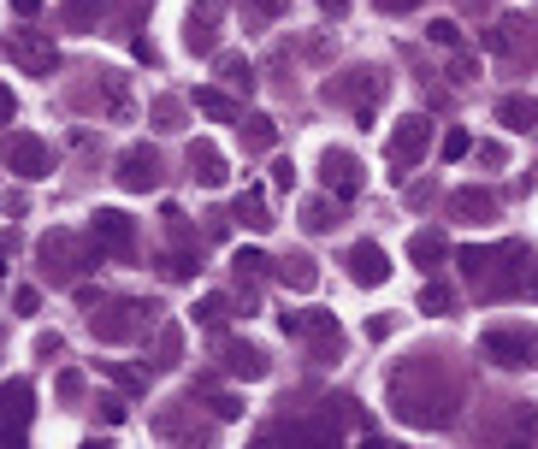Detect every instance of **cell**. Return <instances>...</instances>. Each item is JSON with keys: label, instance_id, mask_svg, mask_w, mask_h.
I'll return each instance as SVG.
<instances>
[{"label": "cell", "instance_id": "5bb4252c", "mask_svg": "<svg viewBox=\"0 0 538 449\" xmlns=\"http://www.w3.org/2000/svg\"><path fill=\"white\" fill-rule=\"evenodd\" d=\"M219 367H225L231 379H267V355H261L255 343H237V337L219 343Z\"/></svg>", "mask_w": 538, "mask_h": 449}, {"label": "cell", "instance_id": "9a60e30c", "mask_svg": "<svg viewBox=\"0 0 538 449\" xmlns=\"http://www.w3.org/2000/svg\"><path fill=\"white\" fill-rule=\"evenodd\" d=\"M349 278H355L361 290L385 284V278H391V255H385L379 243H355V249H349Z\"/></svg>", "mask_w": 538, "mask_h": 449}, {"label": "cell", "instance_id": "836d02e7", "mask_svg": "<svg viewBox=\"0 0 538 449\" xmlns=\"http://www.w3.org/2000/svg\"><path fill=\"white\" fill-rule=\"evenodd\" d=\"M426 36H432L438 48H456V42H462V30H456L450 18H432V30H426Z\"/></svg>", "mask_w": 538, "mask_h": 449}, {"label": "cell", "instance_id": "f1b7e54d", "mask_svg": "<svg viewBox=\"0 0 538 449\" xmlns=\"http://www.w3.org/2000/svg\"><path fill=\"white\" fill-rule=\"evenodd\" d=\"M302 225H308L314 237H320V231H332V225H337V207H332V201H308V207H302Z\"/></svg>", "mask_w": 538, "mask_h": 449}, {"label": "cell", "instance_id": "3957f363", "mask_svg": "<svg viewBox=\"0 0 538 449\" xmlns=\"http://www.w3.org/2000/svg\"><path fill=\"white\" fill-rule=\"evenodd\" d=\"M0 54H6L12 65H24L30 77H54V65H60L54 36H42V30H12V36L0 42Z\"/></svg>", "mask_w": 538, "mask_h": 449}, {"label": "cell", "instance_id": "7402d4cb", "mask_svg": "<svg viewBox=\"0 0 538 449\" xmlns=\"http://www.w3.org/2000/svg\"><path fill=\"white\" fill-rule=\"evenodd\" d=\"M196 107H202L207 119H219V125H237L243 119V107L231 95H219V89H196Z\"/></svg>", "mask_w": 538, "mask_h": 449}, {"label": "cell", "instance_id": "4fadbf2b", "mask_svg": "<svg viewBox=\"0 0 538 449\" xmlns=\"http://www.w3.org/2000/svg\"><path fill=\"white\" fill-rule=\"evenodd\" d=\"M119 190H131V195H148L154 184H160V154L154 148H125L119 154Z\"/></svg>", "mask_w": 538, "mask_h": 449}, {"label": "cell", "instance_id": "74e56055", "mask_svg": "<svg viewBox=\"0 0 538 449\" xmlns=\"http://www.w3.org/2000/svg\"><path fill=\"white\" fill-rule=\"evenodd\" d=\"M95 414H101L107 426H119V420H125V402H119V396H101V402H95Z\"/></svg>", "mask_w": 538, "mask_h": 449}, {"label": "cell", "instance_id": "c3c4849f", "mask_svg": "<svg viewBox=\"0 0 538 449\" xmlns=\"http://www.w3.org/2000/svg\"><path fill=\"white\" fill-rule=\"evenodd\" d=\"M12 6H18V12H24V18H30V12H36V6H42V0H12Z\"/></svg>", "mask_w": 538, "mask_h": 449}, {"label": "cell", "instance_id": "e0dca14e", "mask_svg": "<svg viewBox=\"0 0 538 449\" xmlns=\"http://www.w3.org/2000/svg\"><path fill=\"white\" fill-rule=\"evenodd\" d=\"M101 18H107V6H101V0H60V30H71V36L101 30Z\"/></svg>", "mask_w": 538, "mask_h": 449}, {"label": "cell", "instance_id": "ac0fdd59", "mask_svg": "<svg viewBox=\"0 0 538 449\" xmlns=\"http://www.w3.org/2000/svg\"><path fill=\"white\" fill-rule=\"evenodd\" d=\"M497 119L509 130H538V95H503L497 101Z\"/></svg>", "mask_w": 538, "mask_h": 449}, {"label": "cell", "instance_id": "d4e9b609", "mask_svg": "<svg viewBox=\"0 0 538 449\" xmlns=\"http://www.w3.org/2000/svg\"><path fill=\"white\" fill-rule=\"evenodd\" d=\"M237 219H243L249 231H267V225H272V213H267V195H261V190H249L243 201H237Z\"/></svg>", "mask_w": 538, "mask_h": 449}, {"label": "cell", "instance_id": "83f0119b", "mask_svg": "<svg viewBox=\"0 0 538 449\" xmlns=\"http://www.w3.org/2000/svg\"><path fill=\"white\" fill-rule=\"evenodd\" d=\"M420 308H426V314H450V308H456V290H450V284H438V278H432V284H426V290H420Z\"/></svg>", "mask_w": 538, "mask_h": 449}, {"label": "cell", "instance_id": "1f68e13d", "mask_svg": "<svg viewBox=\"0 0 538 449\" xmlns=\"http://www.w3.org/2000/svg\"><path fill=\"white\" fill-rule=\"evenodd\" d=\"M148 119H154V130H178V119H184V107H178V101L166 95V101H154V113H148Z\"/></svg>", "mask_w": 538, "mask_h": 449}, {"label": "cell", "instance_id": "4316f807", "mask_svg": "<svg viewBox=\"0 0 538 449\" xmlns=\"http://www.w3.org/2000/svg\"><path fill=\"white\" fill-rule=\"evenodd\" d=\"M160 272H166L172 284H184V278H196V249H172V255H160Z\"/></svg>", "mask_w": 538, "mask_h": 449}, {"label": "cell", "instance_id": "603a6c76", "mask_svg": "<svg viewBox=\"0 0 538 449\" xmlns=\"http://www.w3.org/2000/svg\"><path fill=\"white\" fill-rule=\"evenodd\" d=\"M278 278H284L290 290H314V284H320V272H314V260L308 255H284L278 260Z\"/></svg>", "mask_w": 538, "mask_h": 449}, {"label": "cell", "instance_id": "52a82bcc", "mask_svg": "<svg viewBox=\"0 0 538 449\" xmlns=\"http://www.w3.org/2000/svg\"><path fill=\"white\" fill-rule=\"evenodd\" d=\"M36 255L48 260V278H60V284H66V278H77L83 266H95V255H89V249H83L71 231H54V237H42V249H36Z\"/></svg>", "mask_w": 538, "mask_h": 449}, {"label": "cell", "instance_id": "ee69618b", "mask_svg": "<svg viewBox=\"0 0 538 449\" xmlns=\"http://www.w3.org/2000/svg\"><path fill=\"white\" fill-rule=\"evenodd\" d=\"M131 54H136V60H142V65H160V54H154V42H142V36H136V42H131Z\"/></svg>", "mask_w": 538, "mask_h": 449}, {"label": "cell", "instance_id": "2e32d148", "mask_svg": "<svg viewBox=\"0 0 538 449\" xmlns=\"http://www.w3.org/2000/svg\"><path fill=\"white\" fill-rule=\"evenodd\" d=\"M184 166H190V178H196L202 190H225V154H219L213 142H190Z\"/></svg>", "mask_w": 538, "mask_h": 449}, {"label": "cell", "instance_id": "f35d334b", "mask_svg": "<svg viewBox=\"0 0 538 449\" xmlns=\"http://www.w3.org/2000/svg\"><path fill=\"white\" fill-rule=\"evenodd\" d=\"M296 184V166L290 160H272V190H290Z\"/></svg>", "mask_w": 538, "mask_h": 449}, {"label": "cell", "instance_id": "7a4b0ae2", "mask_svg": "<svg viewBox=\"0 0 538 449\" xmlns=\"http://www.w3.org/2000/svg\"><path fill=\"white\" fill-rule=\"evenodd\" d=\"M479 355L515 373V367H533L538 361V337L533 331H521V325H491V331L479 337Z\"/></svg>", "mask_w": 538, "mask_h": 449}, {"label": "cell", "instance_id": "f546056e", "mask_svg": "<svg viewBox=\"0 0 538 449\" xmlns=\"http://www.w3.org/2000/svg\"><path fill=\"white\" fill-rule=\"evenodd\" d=\"M225 314H231V302H225V296H202V302H196V325H207V331H219Z\"/></svg>", "mask_w": 538, "mask_h": 449}, {"label": "cell", "instance_id": "7c38bea8", "mask_svg": "<svg viewBox=\"0 0 538 449\" xmlns=\"http://www.w3.org/2000/svg\"><path fill=\"white\" fill-rule=\"evenodd\" d=\"M142 308L136 302H101L95 314H89V331L101 337V343H131L136 331H142V320H136Z\"/></svg>", "mask_w": 538, "mask_h": 449}, {"label": "cell", "instance_id": "6da1fadb", "mask_svg": "<svg viewBox=\"0 0 538 449\" xmlns=\"http://www.w3.org/2000/svg\"><path fill=\"white\" fill-rule=\"evenodd\" d=\"M379 95H391V77H385L379 65L337 71L332 83H326V101H332V107H343V113H355L361 125H373V113H379Z\"/></svg>", "mask_w": 538, "mask_h": 449}, {"label": "cell", "instance_id": "e575fe53", "mask_svg": "<svg viewBox=\"0 0 538 449\" xmlns=\"http://www.w3.org/2000/svg\"><path fill=\"white\" fill-rule=\"evenodd\" d=\"M60 355H66L60 331H42V337H36V361H60Z\"/></svg>", "mask_w": 538, "mask_h": 449}, {"label": "cell", "instance_id": "d590c367", "mask_svg": "<svg viewBox=\"0 0 538 449\" xmlns=\"http://www.w3.org/2000/svg\"><path fill=\"white\" fill-rule=\"evenodd\" d=\"M473 142H468V130H444V160H462Z\"/></svg>", "mask_w": 538, "mask_h": 449}, {"label": "cell", "instance_id": "ba28073f", "mask_svg": "<svg viewBox=\"0 0 538 449\" xmlns=\"http://www.w3.org/2000/svg\"><path fill=\"white\" fill-rule=\"evenodd\" d=\"M320 184H326L337 201H349V195H361L367 172H361V160H355L349 148H326V154H320Z\"/></svg>", "mask_w": 538, "mask_h": 449}, {"label": "cell", "instance_id": "8d00e7d4", "mask_svg": "<svg viewBox=\"0 0 538 449\" xmlns=\"http://www.w3.org/2000/svg\"><path fill=\"white\" fill-rule=\"evenodd\" d=\"M284 6H290V0H249V18H255V24H267V18L284 12Z\"/></svg>", "mask_w": 538, "mask_h": 449}, {"label": "cell", "instance_id": "b9f144b4", "mask_svg": "<svg viewBox=\"0 0 538 449\" xmlns=\"http://www.w3.org/2000/svg\"><path fill=\"white\" fill-rule=\"evenodd\" d=\"M509 154H503V142H479V166H503Z\"/></svg>", "mask_w": 538, "mask_h": 449}, {"label": "cell", "instance_id": "8992f818", "mask_svg": "<svg viewBox=\"0 0 538 449\" xmlns=\"http://www.w3.org/2000/svg\"><path fill=\"white\" fill-rule=\"evenodd\" d=\"M426 148H432V125H426L420 113L397 119V130H391V148H385V154H391V172L403 178V172L420 160V154H426Z\"/></svg>", "mask_w": 538, "mask_h": 449}, {"label": "cell", "instance_id": "5b68a950", "mask_svg": "<svg viewBox=\"0 0 538 449\" xmlns=\"http://www.w3.org/2000/svg\"><path fill=\"white\" fill-rule=\"evenodd\" d=\"M284 325V337H308L314 343V361H332L337 349H343V331H337L332 314H278Z\"/></svg>", "mask_w": 538, "mask_h": 449}, {"label": "cell", "instance_id": "d6986e66", "mask_svg": "<svg viewBox=\"0 0 538 449\" xmlns=\"http://www.w3.org/2000/svg\"><path fill=\"white\" fill-rule=\"evenodd\" d=\"M450 213H462L473 225H479V219H497V195L491 190H456L450 195Z\"/></svg>", "mask_w": 538, "mask_h": 449}, {"label": "cell", "instance_id": "9c48e42d", "mask_svg": "<svg viewBox=\"0 0 538 449\" xmlns=\"http://www.w3.org/2000/svg\"><path fill=\"white\" fill-rule=\"evenodd\" d=\"M89 231H95V243L107 249L113 260H131L136 255V225L131 213H119V207H101L95 219H89Z\"/></svg>", "mask_w": 538, "mask_h": 449}, {"label": "cell", "instance_id": "60d3db41", "mask_svg": "<svg viewBox=\"0 0 538 449\" xmlns=\"http://www.w3.org/2000/svg\"><path fill=\"white\" fill-rule=\"evenodd\" d=\"M107 373H113V385H119V390H131V396L142 390V373H131V367H107Z\"/></svg>", "mask_w": 538, "mask_h": 449}, {"label": "cell", "instance_id": "ffe728a7", "mask_svg": "<svg viewBox=\"0 0 538 449\" xmlns=\"http://www.w3.org/2000/svg\"><path fill=\"white\" fill-rule=\"evenodd\" d=\"M444 255H450L444 231H414V237H408V260H414V266H426V272H432Z\"/></svg>", "mask_w": 538, "mask_h": 449}, {"label": "cell", "instance_id": "d6a6232c", "mask_svg": "<svg viewBox=\"0 0 538 449\" xmlns=\"http://www.w3.org/2000/svg\"><path fill=\"white\" fill-rule=\"evenodd\" d=\"M142 12H148V0H119V12H113V18H119V36H131V24Z\"/></svg>", "mask_w": 538, "mask_h": 449}, {"label": "cell", "instance_id": "7bdbcfd3", "mask_svg": "<svg viewBox=\"0 0 538 449\" xmlns=\"http://www.w3.org/2000/svg\"><path fill=\"white\" fill-rule=\"evenodd\" d=\"M60 396H66V402H77V396H83V379H77V373H60Z\"/></svg>", "mask_w": 538, "mask_h": 449}, {"label": "cell", "instance_id": "4dcf8cb0", "mask_svg": "<svg viewBox=\"0 0 538 449\" xmlns=\"http://www.w3.org/2000/svg\"><path fill=\"white\" fill-rule=\"evenodd\" d=\"M231 266H237V278H249V284H255V278H261V266H267V255H261V249H237Z\"/></svg>", "mask_w": 538, "mask_h": 449}, {"label": "cell", "instance_id": "ab89813d", "mask_svg": "<svg viewBox=\"0 0 538 449\" xmlns=\"http://www.w3.org/2000/svg\"><path fill=\"white\" fill-rule=\"evenodd\" d=\"M12 308H18V314H36V308H42V296L24 284V290H12Z\"/></svg>", "mask_w": 538, "mask_h": 449}, {"label": "cell", "instance_id": "f6af8a7d", "mask_svg": "<svg viewBox=\"0 0 538 449\" xmlns=\"http://www.w3.org/2000/svg\"><path fill=\"white\" fill-rule=\"evenodd\" d=\"M12 113H18V95H12V89H6V83H0V125H6V119H12Z\"/></svg>", "mask_w": 538, "mask_h": 449}, {"label": "cell", "instance_id": "cb8c5ba5", "mask_svg": "<svg viewBox=\"0 0 538 449\" xmlns=\"http://www.w3.org/2000/svg\"><path fill=\"white\" fill-rule=\"evenodd\" d=\"M213 65H219V77H225L231 89H243V95L255 89V65L243 60V54H213Z\"/></svg>", "mask_w": 538, "mask_h": 449}, {"label": "cell", "instance_id": "44dd1931", "mask_svg": "<svg viewBox=\"0 0 538 449\" xmlns=\"http://www.w3.org/2000/svg\"><path fill=\"white\" fill-rule=\"evenodd\" d=\"M237 130H243V148L249 154H272V142H278V125H272L267 113H249Z\"/></svg>", "mask_w": 538, "mask_h": 449}, {"label": "cell", "instance_id": "277c9868", "mask_svg": "<svg viewBox=\"0 0 538 449\" xmlns=\"http://www.w3.org/2000/svg\"><path fill=\"white\" fill-rule=\"evenodd\" d=\"M0 166L36 184V178H48V142H42V136H30V130H12V136L0 142Z\"/></svg>", "mask_w": 538, "mask_h": 449}, {"label": "cell", "instance_id": "7dc6e473", "mask_svg": "<svg viewBox=\"0 0 538 449\" xmlns=\"http://www.w3.org/2000/svg\"><path fill=\"white\" fill-rule=\"evenodd\" d=\"M314 6H320L326 18H343V12H349V0H314Z\"/></svg>", "mask_w": 538, "mask_h": 449}, {"label": "cell", "instance_id": "484cf974", "mask_svg": "<svg viewBox=\"0 0 538 449\" xmlns=\"http://www.w3.org/2000/svg\"><path fill=\"white\" fill-rule=\"evenodd\" d=\"M178 355H184V331H178V325H166V331H160V343H154V367H178Z\"/></svg>", "mask_w": 538, "mask_h": 449}, {"label": "cell", "instance_id": "bcb514c9", "mask_svg": "<svg viewBox=\"0 0 538 449\" xmlns=\"http://www.w3.org/2000/svg\"><path fill=\"white\" fill-rule=\"evenodd\" d=\"M367 337H373V343H385V337H391V320H385V314H379V320H367Z\"/></svg>", "mask_w": 538, "mask_h": 449}, {"label": "cell", "instance_id": "8fae6325", "mask_svg": "<svg viewBox=\"0 0 538 449\" xmlns=\"http://www.w3.org/2000/svg\"><path fill=\"white\" fill-rule=\"evenodd\" d=\"M30 402H36V390L24 385V379L0 385V444H24V426H30Z\"/></svg>", "mask_w": 538, "mask_h": 449}, {"label": "cell", "instance_id": "30bf717a", "mask_svg": "<svg viewBox=\"0 0 538 449\" xmlns=\"http://www.w3.org/2000/svg\"><path fill=\"white\" fill-rule=\"evenodd\" d=\"M219 0H196L190 6V18H184V48L190 54H202V60H213L219 54Z\"/></svg>", "mask_w": 538, "mask_h": 449}]
</instances>
